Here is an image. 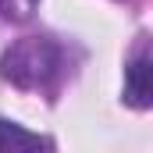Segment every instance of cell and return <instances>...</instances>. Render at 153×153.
<instances>
[{
	"label": "cell",
	"mask_w": 153,
	"mask_h": 153,
	"mask_svg": "<svg viewBox=\"0 0 153 153\" xmlns=\"http://www.w3.org/2000/svg\"><path fill=\"white\" fill-rule=\"evenodd\" d=\"M125 103L135 107V111H146L153 103V68H150L146 53L132 57L128 68H125Z\"/></svg>",
	"instance_id": "7a4b0ae2"
},
{
	"label": "cell",
	"mask_w": 153,
	"mask_h": 153,
	"mask_svg": "<svg viewBox=\"0 0 153 153\" xmlns=\"http://www.w3.org/2000/svg\"><path fill=\"white\" fill-rule=\"evenodd\" d=\"M50 146H53L50 139H43L36 132H25L18 121L0 117V153H7V150H50Z\"/></svg>",
	"instance_id": "3957f363"
},
{
	"label": "cell",
	"mask_w": 153,
	"mask_h": 153,
	"mask_svg": "<svg viewBox=\"0 0 153 153\" xmlns=\"http://www.w3.org/2000/svg\"><path fill=\"white\" fill-rule=\"evenodd\" d=\"M0 75L18 89L50 93L64 75V50L50 36H25L4 53Z\"/></svg>",
	"instance_id": "6da1fadb"
},
{
	"label": "cell",
	"mask_w": 153,
	"mask_h": 153,
	"mask_svg": "<svg viewBox=\"0 0 153 153\" xmlns=\"http://www.w3.org/2000/svg\"><path fill=\"white\" fill-rule=\"evenodd\" d=\"M39 0H0V18L7 22H25L32 11H36Z\"/></svg>",
	"instance_id": "277c9868"
}]
</instances>
